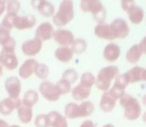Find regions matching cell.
<instances>
[{
	"instance_id": "cell-1",
	"label": "cell",
	"mask_w": 146,
	"mask_h": 127,
	"mask_svg": "<svg viewBox=\"0 0 146 127\" xmlns=\"http://www.w3.org/2000/svg\"><path fill=\"white\" fill-rule=\"evenodd\" d=\"M95 106L91 101H82L80 104L69 102L64 107V116L68 119L85 118L93 114Z\"/></svg>"
},
{
	"instance_id": "cell-2",
	"label": "cell",
	"mask_w": 146,
	"mask_h": 127,
	"mask_svg": "<svg viewBox=\"0 0 146 127\" xmlns=\"http://www.w3.org/2000/svg\"><path fill=\"white\" fill-rule=\"evenodd\" d=\"M74 3L72 0H62L53 18V23L57 27H64L74 19Z\"/></svg>"
},
{
	"instance_id": "cell-3",
	"label": "cell",
	"mask_w": 146,
	"mask_h": 127,
	"mask_svg": "<svg viewBox=\"0 0 146 127\" xmlns=\"http://www.w3.org/2000/svg\"><path fill=\"white\" fill-rule=\"evenodd\" d=\"M80 9L84 13H90L98 23H105L107 11L101 0H80Z\"/></svg>"
},
{
	"instance_id": "cell-4",
	"label": "cell",
	"mask_w": 146,
	"mask_h": 127,
	"mask_svg": "<svg viewBox=\"0 0 146 127\" xmlns=\"http://www.w3.org/2000/svg\"><path fill=\"white\" fill-rule=\"evenodd\" d=\"M119 104L123 108V115L126 120L134 121L141 115V105L139 101L132 95L125 93L119 99Z\"/></svg>"
},
{
	"instance_id": "cell-5",
	"label": "cell",
	"mask_w": 146,
	"mask_h": 127,
	"mask_svg": "<svg viewBox=\"0 0 146 127\" xmlns=\"http://www.w3.org/2000/svg\"><path fill=\"white\" fill-rule=\"evenodd\" d=\"M119 73V68L115 65H108V66L101 68L97 73L95 80V85L97 89L103 92L108 91L111 87L112 81L117 77Z\"/></svg>"
},
{
	"instance_id": "cell-6",
	"label": "cell",
	"mask_w": 146,
	"mask_h": 127,
	"mask_svg": "<svg viewBox=\"0 0 146 127\" xmlns=\"http://www.w3.org/2000/svg\"><path fill=\"white\" fill-rule=\"evenodd\" d=\"M38 91L47 101H50V102H56V101H58L60 99L61 96L59 94L55 84H53L52 82L47 80L42 81L39 84Z\"/></svg>"
},
{
	"instance_id": "cell-7",
	"label": "cell",
	"mask_w": 146,
	"mask_h": 127,
	"mask_svg": "<svg viewBox=\"0 0 146 127\" xmlns=\"http://www.w3.org/2000/svg\"><path fill=\"white\" fill-rule=\"evenodd\" d=\"M43 47V41L35 36L34 38L24 41L21 45V51L27 57H34L40 53Z\"/></svg>"
},
{
	"instance_id": "cell-8",
	"label": "cell",
	"mask_w": 146,
	"mask_h": 127,
	"mask_svg": "<svg viewBox=\"0 0 146 127\" xmlns=\"http://www.w3.org/2000/svg\"><path fill=\"white\" fill-rule=\"evenodd\" d=\"M30 5L33 9L37 10L43 17H53L56 12L54 5L48 0H30Z\"/></svg>"
},
{
	"instance_id": "cell-9",
	"label": "cell",
	"mask_w": 146,
	"mask_h": 127,
	"mask_svg": "<svg viewBox=\"0 0 146 127\" xmlns=\"http://www.w3.org/2000/svg\"><path fill=\"white\" fill-rule=\"evenodd\" d=\"M110 26H111L116 39H124L130 33L129 25H128L127 21L123 18H115L110 23Z\"/></svg>"
},
{
	"instance_id": "cell-10",
	"label": "cell",
	"mask_w": 146,
	"mask_h": 127,
	"mask_svg": "<svg viewBox=\"0 0 146 127\" xmlns=\"http://www.w3.org/2000/svg\"><path fill=\"white\" fill-rule=\"evenodd\" d=\"M37 23V19L34 15L27 14V15H17L13 23V28L17 30H28L33 27H35Z\"/></svg>"
},
{
	"instance_id": "cell-11",
	"label": "cell",
	"mask_w": 146,
	"mask_h": 127,
	"mask_svg": "<svg viewBox=\"0 0 146 127\" xmlns=\"http://www.w3.org/2000/svg\"><path fill=\"white\" fill-rule=\"evenodd\" d=\"M53 39L59 45V46H71L75 37L74 34L68 29L59 28L54 31L53 34Z\"/></svg>"
},
{
	"instance_id": "cell-12",
	"label": "cell",
	"mask_w": 146,
	"mask_h": 127,
	"mask_svg": "<svg viewBox=\"0 0 146 127\" xmlns=\"http://www.w3.org/2000/svg\"><path fill=\"white\" fill-rule=\"evenodd\" d=\"M0 63L7 70L13 71L18 67V57L14 51H0Z\"/></svg>"
},
{
	"instance_id": "cell-13",
	"label": "cell",
	"mask_w": 146,
	"mask_h": 127,
	"mask_svg": "<svg viewBox=\"0 0 146 127\" xmlns=\"http://www.w3.org/2000/svg\"><path fill=\"white\" fill-rule=\"evenodd\" d=\"M22 105L20 98H10L7 97L0 101V114L3 116H9L15 109H18Z\"/></svg>"
},
{
	"instance_id": "cell-14",
	"label": "cell",
	"mask_w": 146,
	"mask_h": 127,
	"mask_svg": "<svg viewBox=\"0 0 146 127\" xmlns=\"http://www.w3.org/2000/svg\"><path fill=\"white\" fill-rule=\"evenodd\" d=\"M5 90L10 98H19L21 93V81L15 76H10L5 81Z\"/></svg>"
},
{
	"instance_id": "cell-15",
	"label": "cell",
	"mask_w": 146,
	"mask_h": 127,
	"mask_svg": "<svg viewBox=\"0 0 146 127\" xmlns=\"http://www.w3.org/2000/svg\"><path fill=\"white\" fill-rule=\"evenodd\" d=\"M38 61L36 59L29 58L27 60H25L24 62L21 64V66L18 69V75L21 79H29L35 72L37 65H38Z\"/></svg>"
},
{
	"instance_id": "cell-16",
	"label": "cell",
	"mask_w": 146,
	"mask_h": 127,
	"mask_svg": "<svg viewBox=\"0 0 146 127\" xmlns=\"http://www.w3.org/2000/svg\"><path fill=\"white\" fill-rule=\"evenodd\" d=\"M103 58L109 63H113L119 59L121 55V48L116 43H108L103 48Z\"/></svg>"
},
{
	"instance_id": "cell-17",
	"label": "cell",
	"mask_w": 146,
	"mask_h": 127,
	"mask_svg": "<svg viewBox=\"0 0 146 127\" xmlns=\"http://www.w3.org/2000/svg\"><path fill=\"white\" fill-rule=\"evenodd\" d=\"M94 34L96 37L103 39V40L113 41L116 39L110 24H107L106 22L96 24V26L94 27Z\"/></svg>"
},
{
	"instance_id": "cell-18",
	"label": "cell",
	"mask_w": 146,
	"mask_h": 127,
	"mask_svg": "<svg viewBox=\"0 0 146 127\" xmlns=\"http://www.w3.org/2000/svg\"><path fill=\"white\" fill-rule=\"evenodd\" d=\"M54 27L48 21L42 22L35 30V36L38 37L42 41H48L53 38V34H54Z\"/></svg>"
},
{
	"instance_id": "cell-19",
	"label": "cell",
	"mask_w": 146,
	"mask_h": 127,
	"mask_svg": "<svg viewBox=\"0 0 146 127\" xmlns=\"http://www.w3.org/2000/svg\"><path fill=\"white\" fill-rule=\"evenodd\" d=\"M70 93L74 100L82 102V101H85L87 98H89L90 94H91V88L79 83V84L73 87Z\"/></svg>"
},
{
	"instance_id": "cell-20",
	"label": "cell",
	"mask_w": 146,
	"mask_h": 127,
	"mask_svg": "<svg viewBox=\"0 0 146 127\" xmlns=\"http://www.w3.org/2000/svg\"><path fill=\"white\" fill-rule=\"evenodd\" d=\"M116 102H117V100L108 91H105V92H103V94L101 95V98H100L99 108L103 112L109 113L113 111V109L115 108Z\"/></svg>"
},
{
	"instance_id": "cell-21",
	"label": "cell",
	"mask_w": 146,
	"mask_h": 127,
	"mask_svg": "<svg viewBox=\"0 0 146 127\" xmlns=\"http://www.w3.org/2000/svg\"><path fill=\"white\" fill-rule=\"evenodd\" d=\"M54 56L56 60L61 63H69L73 59L74 53H73L71 47L69 46H59L54 51Z\"/></svg>"
},
{
	"instance_id": "cell-22",
	"label": "cell",
	"mask_w": 146,
	"mask_h": 127,
	"mask_svg": "<svg viewBox=\"0 0 146 127\" xmlns=\"http://www.w3.org/2000/svg\"><path fill=\"white\" fill-rule=\"evenodd\" d=\"M127 17L129 21L134 25H138L143 21L144 19V10L139 5L134 4L130 9L127 10Z\"/></svg>"
},
{
	"instance_id": "cell-23",
	"label": "cell",
	"mask_w": 146,
	"mask_h": 127,
	"mask_svg": "<svg viewBox=\"0 0 146 127\" xmlns=\"http://www.w3.org/2000/svg\"><path fill=\"white\" fill-rule=\"evenodd\" d=\"M49 127H68L67 119L58 111H51L48 114Z\"/></svg>"
},
{
	"instance_id": "cell-24",
	"label": "cell",
	"mask_w": 146,
	"mask_h": 127,
	"mask_svg": "<svg viewBox=\"0 0 146 127\" xmlns=\"http://www.w3.org/2000/svg\"><path fill=\"white\" fill-rule=\"evenodd\" d=\"M142 52L140 50L138 44H134L126 51L125 54V58L126 61L130 64H137V62H139V60L141 59L142 57Z\"/></svg>"
},
{
	"instance_id": "cell-25",
	"label": "cell",
	"mask_w": 146,
	"mask_h": 127,
	"mask_svg": "<svg viewBox=\"0 0 146 127\" xmlns=\"http://www.w3.org/2000/svg\"><path fill=\"white\" fill-rule=\"evenodd\" d=\"M143 71L144 68L141 66H134L131 69L125 72V75L127 77L129 84H133V83H137L142 81V77H143Z\"/></svg>"
},
{
	"instance_id": "cell-26",
	"label": "cell",
	"mask_w": 146,
	"mask_h": 127,
	"mask_svg": "<svg viewBox=\"0 0 146 127\" xmlns=\"http://www.w3.org/2000/svg\"><path fill=\"white\" fill-rule=\"evenodd\" d=\"M38 100H39L38 92H37L36 90L30 89V90L25 92V94L23 95V98L21 101H22V105L32 108V107L38 102Z\"/></svg>"
},
{
	"instance_id": "cell-27",
	"label": "cell",
	"mask_w": 146,
	"mask_h": 127,
	"mask_svg": "<svg viewBox=\"0 0 146 127\" xmlns=\"http://www.w3.org/2000/svg\"><path fill=\"white\" fill-rule=\"evenodd\" d=\"M17 114H18V118L24 124H28L32 121L33 118V110L30 107L21 105L18 109H17Z\"/></svg>"
},
{
	"instance_id": "cell-28",
	"label": "cell",
	"mask_w": 146,
	"mask_h": 127,
	"mask_svg": "<svg viewBox=\"0 0 146 127\" xmlns=\"http://www.w3.org/2000/svg\"><path fill=\"white\" fill-rule=\"evenodd\" d=\"M70 47L74 54H77V55L83 54L87 50V47H88L87 41L83 38H75Z\"/></svg>"
},
{
	"instance_id": "cell-29",
	"label": "cell",
	"mask_w": 146,
	"mask_h": 127,
	"mask_svg": "<svg viewBox=\"0 0 146 127\" xmlns=\"http://www.w3.org/2000/svg\"><path fill=\"white\" fill-rule=\"evenodd\" d=\"M49 72H50V70H49V67L46 64H44V63H38L36 69H35L34 74L36 75V77L38 79L44 81L49 76Z\"/></svg>"
},
{
	"instance_id": "cell-30",
	"label": "cell",
	"mask_w": 146,
	"mask_h": 127,
	"mask_svg": "<svg viewBox=\"0 0 146 127\" xmlns=\"http://www.w3.org/2000/svg\"><path fill=\"white\" fill-rule=\"evenodd\" d=\"M55 86H56L57 90H58L60 95L68 94V93H70L71 90H72V84H70L68 81L64 80V79H62V78L55 84Z\"/></svg>"
},
{
	"instance_id": "cell-31",
	"label": "cell",
	"mask_w": 146,
	"mask_h": 127,
	"mask_svg": "<svg viewBox=\"0 0 146 127\" xmlns=\"http://www.w3.org/2000/svg\"><path fill=\"white\" fill-rule=\"evenodd\" d=\"M95 80H96V77L94 76V74L92 72H84L81 75V77H80L79 83L92 88V86L95 85Z\"/></svg>"
},
{
	"instance_id": "cell-32",
	"label": "cell",
	"mask_w": 146,
	"mask_h": 127,
	"mask_svg": "<svg viewBox=\"0 0 146 127\" xmlns=\"http://www.w3.org/2000/svg\"><path fill=\"white\" fill-rule=\"evenodd\" d=\"M78 77H79V75H78V72L75 69H66L62 73V79L68 81L70 84L75 83L78 80Z\"/></svg>"
},
{
	"instance_id": "cell-33",
	"label": "cell",
	"mask_w": 146,
	"mask_h": 127,
	"mask_svg": "<svg viewBox=\"0 0 146 127\" xmlns=\"http://www.w3.org/2000/svg\"><path fill=\"white\" fill-rule=\"evenodd\" d=\"M21 10V3L19 0H8L6 3V13L18 14Z\"/></svg>"
},
{
	"instance_id": "cell-34",
	"label": "cell",
	"mask_w": 146,
	"mask_h": 127,
	"mask_svg": "<svg viewBox=\"0 0 146 127\" xmlns=\"http://www.w3.org/2000/svg\"><path fill=\"white\" fill-rule=\"evenodd\" d=\"M114 86L118 87V88L122 89V90H125L126 87L129 85V81H128L127 77H126L125 73H122V74H118L117 77L114 79Z\"/></svg>"
},
{
	"instance_id": "cell-35",
	"label": "cell",
	"mask_w": 146,
	"mask_h": 127,
	"mask_svg": "<svg viewBox=\"0 0 146 127\" xmlns=\"http://www.w3.org/2000/svg\"><path fill=\"white\" fill-rule=\"evenodd\" d=\"M11 30L0 24V45L3 46L11 38Z\"/></svg>"
},
{
	"instance_id": "cell-36",
	"label": "cell",
	"mask_w": 146,
	"mask_h": 127,
	"mask_svg": "<svg viewBox=\"0 0 146 127\" xmlns=\"http://www.w3.org/2000/svg\"><path fill=\"white\" fill-rule=\"evenodd\" d=\"M35 127H49V119L48 115L41 113L36 116L34 120Z\"/></svg>"
},
{
	"instance_id": "cell-37",
	"label": "cell",
	"mask_w": 146,
	"mask_h": 127,
	"mask_svg": "<svg viewBox=\"0 0 146 127\" xmlns=\"http://www.w3.org/2000/svg\"><path fill=\"white\" fill-rule=\"evenodd\" d=\"M108 92H109L110 94H111L112 96L116 99V100H119V99L121 98L124 94H125V90H122V89L118 88V87L114 86V85L110 87L109 90H108Z\"/></svg>"
},
{
	"instance_id": "cell-38",
	"label": "cell",
	"mask_w": 146,
	"mask_h": 127,
	"mask_svg": "<svg viewBox=\"0 0 146 127\" xmlns=\"http://www.w3.org/2000/svg\"><path fill=\"white\" fill-rule=\"evenodd\" d=\"M15 48H16V41H15V39L13 37H11L2 46V50L5 51H14L15 52Z\"/></svg>"
},
{
	"instance_id": "cell-39",
	"label": "cell",
	"mask_w": 146,
	"mask_h": 127,
	"mask_svg": "<svg viewBox=\"0 0 146 127\" xmlns=\"http://www.w3.org/2000/svg\"><path fill=\"white\" fill-rule=\"evenodd\" d=\"M120 1H121V8L123 9L125 12H127L128 9H130L135 4V3H134V0H120Z\"/></svg>"
},
{
	"instance_id": "cell-40",
	"label": "cell",
	"mask_w": 146,
	"mask_h": 127,
	"mask_svg": "<svg viewBox=\"0 0 146 127\" xmlns=\"http://www.w3.org/2000/svg\"><path fill=\"white\" fill-rule=\"evenodd\" d=\"M138 46H139V48H140V50H141L142 54L146 55V35L141 39V41L139 42Z\"/></svg>"
},
{
	"instance_id": "cell-41",
	"label": "cell",
	"mask_w": 146,
	"mask_h": 127,
	"mask_svg": "<svg viewBox=\"0 0 146 127\" xmlns=\"http://www.w3.org/2000/svg\"><path fill=\"white\" fill-rule=\"evenodd\" d=\"M79 127H96V125H95V123H94L93 121L85 120V121H83V122L81 123V125H80Z\"/></svg>"
},
{
	"instance_id": "cell-42",
	"label": "cell",
	"mask_w": 146,
	"mask_h": 127,
	"mask_svg": "<svg viewBox=\"0 0 146 127\" xmlns=\"http://www.w3.org/2000/svg\"><path fill=\"white\" fill-rule=\"evenodd\" d=\"M5 12H6V4L0 3V16L4 14Z\"/></svg>"
},
{
	"instance_id": "cell-43",
	"label": "cell",
	"mask_w": 146,
	"mask_h": 127,
	"mask_svg": "<svg viewBox=\"0 0 146 127\" xmlns=\"http://www.w3.org/2000/svg\"><path fill=\"white\" fill-rule=\"evenodd\" d=\"M8 123L6 122L5 120H3V119L0 118V127H8Z\"/></svg>"
},
{
	"instance_id": "cell-44",
	"label": "cell",
	"mask_w": 146,
	"mask_h": 127,
	"mask_svg": "<svg viewBox=\"0 0 146 127\" xmlns=\"http://www.w3.org/2000/svg\"><path fill=\"white\" fill-rule=\"evenodd\" d=\"M142 81L146 82V69L144 68V71H143V77H142Z\"/></svg>"
},
{
	"instance_id": "cell-45",
	"label": "cell",
	"mask_w": 146,
	"mask_h": 127,
	"mask_svg": "<svg viewBox=\"0 0 146 127\" xmlns=\"http://www.w3.org/2000/svg\"><path fill=\"white\" fill-rule=\"evenodd\" d=\"M3 69H4V67L2 66V64H1V63H0V77L3 75Z\"/></svg>"
},
{
	"instance_id": "cell-46",
	"label": "cell",
	"mask_w": 146,
	"mask_h": 127,
	"mask_svg": "<svg viewBox=\"0 0 146 127\" xmlns=\"http://www.w3.org/2000/svg\"><path fill=\"white\" fill-rule=\"evenodd\" d=\"M142 103H143L144 106H146V94L144 95L143 97H142Z\"/></svg>"
},
{
	"instance_id": "cell-47",
	"label": "cell",
	"mask_w": 146,
	"mask_h": 127,
	"mask_svg": "<svg viewBox=\"0 0 146 127\" xmlns=\"http://www.w3.org/2000/svg\"><path fill=\"white\" fill-rule=\"evenodd\" d=\"M142 120H143V122L146 123V111L142 114Z\"/></svg>"
},
{
	"instance_id": "cell-48",
	"label": "cell",
	"mask_w": 146,
	"mask_h": 127,
	"mask_svg": "<svg viewBox=\"0 0 146 127\" xmlns=\"http://www.w3.org/2000/svg\"><path fill=\"white\" fill-rule=\"evenodd\" d=\"M102 127H115L113 124H105V125H103Z\"/></svg>"
},
{
	"instance_id": "cell-49",
	"label": "cell",
	"mask_w": 146,
	"mask_h": 127,
	"mask_svg": "<svg viewBox=\"0 0 146 127\" xmlns=\"http://www.w3.org/2000/svg\"><path fill=\"white\" fill-rule=\"evenodd\" d=\"M8 127H20L19 125H16V124H13V125H9Z\"/></svg>"
}]
</instances>
